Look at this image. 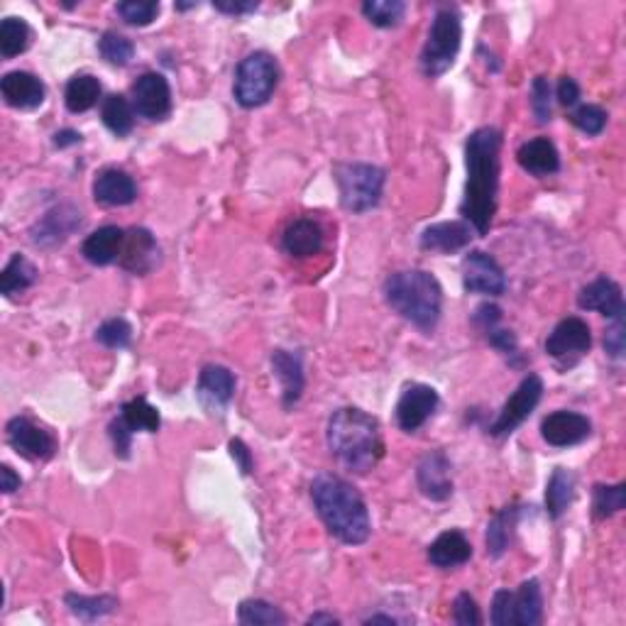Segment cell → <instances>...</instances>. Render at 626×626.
<instances>
[{"label":"cell","mask_w":626,"mask_h":626,"mask_svg":"<svg viewBox=\"0 0 626 626\" xmlns=\"http://www.w3.org/2000/svg\"><path fill=\"white\" fill-rule=\"evenodd\" d=\"M499 152H502V133L497 128H477L465 142L468 184L460 213L477 235H487L497 211Z\"/></svg>","instance_id":"1"},{"label":"cell","mask_w":626,"mask_h":626,"mask_svg":"<svg viewBox=\"0 0 626 626\" xmlns=\"http://www.w3.org/2000/svg\"><path fill=\"white\" fill-rule=\"evenodd\" d=\"M311 499L318 516L338 541L348 546H360L372 534L370 512L365 499L338 475H318L311 482Z\"/></svg>","instance_id":"2"},{"label":"cell","mask_w":626,"mask_h":626,"mask_svg":"<svg viewBox=\"0 0 626 626\" xmlns=\"http://www.w3.org/2000/svg\"><path fill=\"white\" fill-rule=\"evenodd\" d=\"M328 448L345 470L365 475L384 455L380 424L355 406L338 409L328 421Z\"/></svg>","instance_id":"3"},{"label":"cell","mask_w":626,"mask_h":626,"mask_svg":"<svg viewBox=\"0 0 626 626\" xmlns=\"http://www.w3.org/2000/svg\"><path fill=\"white\" fill-rule=\"evenodd\" d=\"M384 299L389 309L397 311L421 331H433L441 321V284L426 269H402V272L389 274L384 282Z\"/></svg>","instance_id":"4"},{"label":"cell","mask_w":626,"mask_h":626,"mask_svg":"<svg viewBox=\"0 0 626 626\" xmlns=\"http://www.w3.org/2000/svg\"><path fill=\"white\" fill-rule=\"evenodd\" d=\"M460 40H463L460 13L455 8H441L433 18L424 52H421V71L428 79H438L453 67L460 52Z\"/></svg>","instance_id":"5"},{"label":"cell","mask_w":626,"mask_h":626,"mask_svg":"<svg viewBox=\"0 0 626 626\" xmlns=\"http://www.w3.org/2000/svg\"><path fill=\"white\" fill-rule=\"evenodd\" d=\"M333 177H336L340 191V203H343V208H348V211L365 213L380 203L384 189V169L375 167V164L362 162L336 164Z\"/></svg>","instance_id":"6"},{"label":"cell","mask_w":626,"mask_h":626,"mask_svg":"<svg viewBox=\"0 0 626 626\" xmlns=\"http://www.w3.org/2000/svg\"><path fill=\"white\" fill-rule=\"evenodd\" d=\"M279 84V67L272 54L252 52L247 54L235 71V101L243 108L265 106Z\"/></svg>","instance_id":"7"},{"label":"cell","mask_w":626,"mask_h":626,"mask_svg":"<svg viewBox=\"0 0 626 626\" xmlns=\"http://www.w3.org/2000/svg\"><path fill=\"white\" fill-rule=\"evenodd\" d=\"M541 397H543L541 377L526 375L519 387H516V392L507 399V404L502 406L497 421L490 426L492 436L502 438V436H509V433H514L516 428L529 419L531 411H534L538 402H541Z\"/></svg>","instance_id":"8"},{"label":"cell","mask_w":626,"mask_h":626,"mask_svg":"<svg viewBox=\"0 0 626 626\" xmlns=\"http://www.w3.org/2000/svg\"><path fill=\"white\" fill-rule=\"evenodd\" d=\"M592 345V333L590 326L578 316L563 318L553 333L546 340V353L551 355L553 360L560 362V365H575L582 355L590 353Z\"/></svg>","instance_id":"9"},{"label":"cell","mask_w":626,"mask_h":626,"mask_svg":"<svg viewBox=\"0 0 626 626\" xmlns=\"http://www.w3.org/2000/svg\"><path fill=\"white\" fill-rule=\"evenodd\" d=\"M463 287L470 294L485 296H502L507 289V277L504 269L492 255L482 250H472L463 260Z\"/></svg>","instance_id":"10"},{"label":"cell","mask_w":626,"mask_h":626,"mask_svg":"<svg viewBox=\"0 0 626 626\" xmlns=\"http://www.w3.org/2000/svg\"><path fill=\"white\" fill-rule=\"evenodd\" d=\"M133 108L147 120H164L172 113V89L157 71H147L133 84Z\"/></svg>","instance_id":"11"},{"label":"cell","mask_w":626,"mask_h":626,"mask_svg":"<svg viewBox=\"0 0 626 626\" xmlns=\"http://www.w3.org/2000/svg\"><path fill=\"white\" fill-rule=\"evenodd\" d=\"M592 433V424L587 416L578 414V411H553L543 419L541 436L548 446L553 448H568L578 446V443L587 441Z\"/></svg>","instance_id":"12"},{"label":"cell","mask_w":626,"mask_h":626,"mask_svg":"<svg viewBox=\"0 0 626 626\" xmlns=\"http://www.w3.org/2000/svg\"><path fill=\"white\" fill-rule=\"evenodd\" d=\"M438 409V392L428 384H409L397 404V424L402 431L414 433L426 424Z\"/></svg>","instance_id":"13"},{"label":"cell","mask_w":626,"mask_h":626,"mask_svg":"<svg viewBox=\"0 0 626 626\" xmlns=\"http://www.w3.org/2000/svg\"><path fill=\"white\" fill-rule=\"evenodd\" d=\"M8 443L18 450L23 458L49 460L57 450V441L42 426L32 424L27 416H15L8 424Z\"/></svg>","instance_id":"14"},{"label":"cell","mask_w":626,"mask_h":626,"mask_svg":"<svg viewBox=\"0 0 626 626\" xmlns=\"http://www.w3.org/2000/svg\"><path fill=\"white\" fill-rule=\"evenodd\" d=\"M81 225V213L69 203L54 206L40 218V223L30 230V240L37 247H57Z\"/></svg>","instance_id":"15"},{"label":"cell","mask_w":626,"mask_h":626,"mask_svg":"<svg viewBox=\"0 0 626 626\" xmlns=\"http://www.w3.org/2000/svg\"><path fill=\"white\" fill-rule=\"evenodd\" d=\"M196 394H199L203 409L211 411V414H223V409L230 404L235 394L233 372L223 365H206L199 375Z\"/></svg>","instance_id":"16"},{"label":"cell","mask_w":626,"mask_h":626,"mask_svg":"<svg viewBox=\"0 0 626 626\" xmlns=\"http://www.w3.org/2000/svg\"><path fill=\"white\" fill-rule=\"evenodd\" d=\"M416 482L424 497L433 502H446L453 494V480H450V460L441 450L424 455V460L416 468Z\"/></svg>","instance_id":"17"},{"label":"cell","mask_w":626,"mask_h":626,"mask_svg":"<svg viewBox=\"0 0 626 626\" xmlns=\"http://www.w3.org/2000/svg\"><path fill=\"white\" fill-rule=\"evenodd\" d=\"M578 306L585 311H597L602 316L612 318H624V294L614 279L609 277H597L595 282H590L587 287H582L578 296Z\"/></svg>","instance_id":"18"},{"label":"cell","mask_w":626,"mask_h":626,"mask_svg":"<svg viewBox=\"0 0 626 626\" xmlns=\"http://www.w3.org/2000/svg\"><path fill=\"white\" fill-rule=\"evenodd\" d=\"M120 265L133 274H147L159 265V245L152 238L150 230L145 228H130L125 230V245L123 255H120Z\"/></svg>","instance_id":"19"},{"label":"cell","mask_w":626,"mask_h":626,"mask_svg":"<svg viewBox=\"0 0 626 626\" xmlns=\"http://www.w3.org/2000/svg\"><path fill=\"white\" fill-rule=\"evenodd\" d=\"M0 93L10 108L20 111H32V108L45 103V84L35 74L27 71H10L0 81Z\"/></svg>","instance_id":"20"},{"label":"cell","mask_w":626,"mask_h":626,"mask_svg":"<svg viewBox=\"0 0 626 626\" xmlns=\"http://www.w3.org/2000/svg\"><path fill=\"white\" fill-rule=\"evenodd\" d=\"M472 240V228L463 221L433 223L421 233V250L441 252V255H453V252L465 250Z\"/></svg>","instance_id":"21"},{"label":"cell","mask_w":626,"mask_h":626,"mask_svg":"<svg viewBox=\"0 0 626 626\" xmlns=\"http://www.w3.org/2000/svg\"><path fill=\"white\" fill-rule=\"evenodd\" d=\"M125 245V230L118 225H103V228L93 230L89 238L81 245V255L86 257V262L96 267L113 265L115 260H120Z\"/></svg>","instance_id":"22"},{"label":"cell","mask_w":626,"mask_h":626,"mask_svg":"<svg viewBox=\"0 0 626 626\" xmlns=\"http://www.w3.org/2000/svg\"><path fill=\"white\" fill-rule=\"evenodd\" d=\"M93 199L103 206H130L137 199V186L123 169H103L93 181Z\"/></svg>","instance_id":"23"},{"label":"cell","mask_w":626,"mask_h":626,"mask_svg":"<svg viewBox=\"0 0 626 626\" xmlns=\"http://www.w3.org/2000/svg\"><path fill=\"white\" fill-rule=\"evenodd\" d=\"M521 169L534 177H548V174H556L560 169V155L548 137H534V140L524 142L516 152Z\"/></svg>","instance_id":"24"},{"label":"cell","mask_w":626,"mask_h":626,"mask_svg":"<svg viewBox=\"0 0 626 626\" xmlns=\"http://www.w3.org/2000/svg\"><path fill=\"white\" fill-rule=\"evenodd\" d=\"M282 247L287 255L299 257V260L318 255L323 247L321 225L311 221V218H299V221H294L287 230H284Z\"/></svg>","instance_id":"25"},{"label":"cell","mask_w":626,"mask_h":626,"mask_svg":"<svg viewBox=\"0 0 626 626\" xmlns=\"http://www.w3.org/2000/svg\"><path fill=\"white\" fill-rule=\"evenodd\" d=\"M272 370L279 384H282V399L284 406H294L301 399L304 392V365H301L299 355L289 353V350H277L272 355Z\"/></svg>","instance_id":"26"},{"label":"cell","mask_w":626,"mask_h":626,"mask_svg":"<svg viewBox=\"0 0 626 626\" xmlns=\"http://www.w3.org/2000/svg\"><path fill=\"white\" fill-rule=\"evenodd\" d=\"M472 556V546L470 541L465 538V534L460 531H446L431 543L428 548V560H431L436 568H458V565L468 563Z\"/></svg>","instance_id":"27"},{"label":"cell","mask_w":626,"mask_h":626,"mask_svg":"<svg viewBox=\"0 0 626 626\" xmlns=\"http://www.w3.org/2000/svg\"><path fill=\"white\" fill-rule=\"evenodd\" d=\"M475 326L485 333V338L490 340V345H494V348L502 350L504 355H516L519 345H516L514 333L502 328V311H499V306L494 304L477 306Z\"/></svg>","instance_id":"28"},{"label":"cell","mask_w":626,"mask_h":626,"mask_svg":"<svg viewBox=\"0 0 626 626\" xmlns=\"http://www.w3.org/2000/svg\"><path fill=\"white\" fill-rule=\"evenodd\" d=\"M512 619L514 626H536L543 619V595L538 580L521 582L512 592Z\"/></svg>","instance_id":"29"},{"label":"cell","mask_w":626,"mask_h":626,"mask_svg":"<svg viewBox=\"0 0 626 626\" xmlns=\"http://www.w3.org/2000/svg\"><path fill=\"white\" fill-rule=\"evenodd\" d=\"M519 514H521L519 507H504L502 512L492 516L490 526H487V553H490L492 558H502L504 553L509 551Z\"/></svg>","instance_id":"30"},{"label":"cell","mask_w":626,"mask_h":626,"mask_svg":"<svg viewBox=\"0 0 626 626\" xmlns=\"http://www.w3.org/2000/svg\"><path fill=\"white\" fill-rule=\"evenodd\" d=\"M575 499V477L565 468L553 470L551 480L546 485V512L553 519H560Z\"/></svg>","instance_id":"31"},{"label":"cell","mask_w":626,"mask_h":626,"mask_svg":"<svg viewBox=\"0 0 626 626\" xmlns=\"http://www.w3.org/2000/svg\"><path fill=\"white\" fill-rule=\"evenodd\" d=\"M98 98H101V81L91 74L74 76L67 84V91H64V103H67L71 113L91 111Z\"/></svg>","instance_id":"32"},{"label":"cell","mask_w":626,"mask_h":626,"mask_svg":"<svg viewBox=\"0 0 626 626\" xmlns=\"http://www.w3.org/2000/svg\"><path fill=\"white\" fill-rule=\"evenodd\" d=\"M101 118L103 123H106V128L118 137H128L135 128V108L130 106L128 98L120 96V93H113V96H108L106 101H103Z\"/></svg>","instance_id":"33"},{"label":"cell","mask_w":626,"mask_h":626,"mask_svg":"<svg viewBox=\"0 0 626 626\" xmlns=\"http://www.w3.org/2000/svg\"><path fill=\"white\" fill-rule=\"evenodd\" d=\"M37 279V269L30 260L23 255H15L13 260L8 262L0 274V289H3L5 296H15L20 291L30 289Z\"/></svg>","instance_id":"34"},{"label":"cell","mask_w":626,"mask_h":626,"mask_svg":"<svg viewBox=\"0 0 626 626\" xmlns=\"http://www.w3.org/2000/svg\"><path fill=\"white\" fill-rule=\"evenodd\" d=\"M120 419H123V424L128 426L133 433L135 431L155 433L159 431V424H162L159 411L142 397L130 399L128 404H123V409H120Z\"/></svg>","instance_id":"35"},{"label":"cell","mask_w":626,"mask_h":626,"mask_svg":"<svg viewBox=\"0 0 626 626\" xmlns=\"http://www.w3.org/2000/svg\"><path fill=\"white\" fill-rule=\"evenodd\" d=\"M67 602L69 612L74 617L84 619V622H96V619L108 617L118 609V600L111 595H101V597H84V595H67L64 597Z\"/></svg>","instance_id":"36"},{"label":"cell","mask_w":626,"mask_h":626,"mask_svg":"<svg viewBox=\"0 0 626 626\" xmlns=\"http://www.w3.org/2000/svg\"><path fill=\"white\" fill-rule=\"evenodd\" d=\"M32 42V30L25 20L5 18L0 23V54L5 59H13L23 54Z\"/></svg>","instance_id":"37"},{"label":"cell","mask_w":626,"mask_h":626,"mask_svg":"<svg viewBox=\"0 0 626 626\" xmlns=\"http://www.w3.org/2000/svg\"><path fill=\"white\" fill-rule=\"evenodd\" d=\"M240 624L247 626H282L287 624V617L279 607L265 600H245L238 609Z\"/></svg>","instance_id":"38"},{"label":"cell","mask_w":626,"mask_h":626,"mask_svg":"<svg viewBox=\"0 0 626 626\" xmlns=\"http://www.w3.org/2000/svg\"><path fill=\"white\" fill-rule=\"evenodd\" d=\"M362 13L375 27H397L404 20L406 5L402 0H367L362 5Z\"/></svg>","instance_id":"39"},{"label":"cell","mask_w":626,"mask_h":626,"mask_svg":"<svg viewBox=\"0 0 626 626\" xmlns=\"http://www.w3.org/2000/svg\"><path fill=\"white\" fill-rule=\"evenodd\" d=\"M626 504V485H597L595 487V519H609L619 514Z\"/></svg>","instance_id":"40"},{"label":"cell","mask_w":626,"mask_h":626,"mask_svg":"<svg viewBox=\"0 0 626 626\" xmlns=\"http://www.w3.org/2000/svg\"><path fill=\"white\" fill-rule=\"evenodd\" d=\"M98 52H101V57L106 59L108 64L125 67V64H130V59H133L135 45L128 37L118 35V32H106V35L101 37V42H98Z\"/></svg>","instance_id":"41"},{"label":"cell","mask_w":626,"mask_h":626,"mask_svg":"<svg viewBox=\"0 0 626 626\" xmlns=\"http://www.w3.org/2000/svg\"><path fill=\"white\" fill-rule=\"evenodd\" d=\"M115 10L123 18V23L133 27H145L159 15V3H155V0H125V3H118Z\"/></svg>","instance_id":"42"},{"label":"cell","mask_w":626,"mask_h":626,"mask_svg":"<svg viewBox=\"0 0 626 626\" xmlns=\"http://www.w3.org/2000/svg\"><path fill=\"white\" fill-rule=\"evenodd\" d=\"M96 340L106 348L120 350V348H128L130 340H133V326H130L125 318H111V321L101 323L96 331Z\"/></svg>","instance_id":"43"},{"label":"cell","mask_w":626,"mask_h":626,"mask_svg":"<svg viewBox=\"0 0 626 626\" xmlns=\"http://www.w3.org/2000/svg\"><path fill=\"white\" fill-rule=\"evenodd\" d=\"M570 120H573L575 128L582 130L585 135H600L604 130V125H607V113H604L600 106L587 103V106L575 108L573 115H570Z\"/></svg>","instance_id":"44"},{"label":"cell","mask_w":626,"mask_h":626,"mask_svg":"<svg viewBox=\"0 0 626 626\" xmlns=\"http://www.w3.org/2000/svg\"><path fill=\"white\" fill-rule=\"evenodd\" d=\"M531 108L538 123H548L551 120V84L546 76H536L534 86H531Z\"/></svg>","instance_id":"45"},{"label":"cell","mask_w":626,"mask_h":626,"mask_svg":"<svg viewBox=\"0 0 626 626\" xmlns=\"http://www.w3.org/2000/svg\"><path fill=\"white\" fill-rule=\"evenodd\" d=\"M453 622L460 624V626H477V624H482L480 607H477V602L472 600L468 592H463V595L455 597V602H453Z\"/></svg>","instance_id":"46"},{"label":"cell","mask_w":626,"mask_h":626,"mask_svg":"<svg viewBox=\"0 0 626 626\" xmlns=\"http://www.w3.org/2000/svg\"><path fill=\"white\" fill-rule=\"evenodd\" d=\"M492 624L494 626H514L512 619V592L497 590L492 600Z\"/></svg>","instance_id":"47"},{"label":"cell","mask_w":626,"mask_h":626,"mask_svg":"<svg viewBox=\"0 0 626 626\" xmlns=\"http://www.w3.org/2000/svg\"><path fill=\"white\" fill-rule=\"evenodd\" d=\"M624 331H626L624 318H617V321H612V326L607 328V333H604V350H607L614 360H619L624 355Z\"/></svg>","instance_id":"48"},{"label":"cell","mask_w":626,"mask_h":626,"mask_svg":"<svg viewBox=\"0 0 626 626\" xmlns=\"http://www.w3.org/2000/svg\"><path fill=\"white\" fill-rule=\"evenodd\" d=\"M111 438H113V448L118 458H128L130 448H133V431L123 424V419H115L111 424Z\"/></svg>","instance_id":"49"},{"label":"cell","mask_w":626,"mask_h":626,"mask_svg":"<svg viewBox=\"0 0 626 626\" xmlns=\"http://www.w3.org/2000/svg\"><path fill=\"white\" fill-rule=\"evenodd\" d=\"M213 8L228 15H245V13H255V10L260 8V3H255V0H216Z\"/></svg>","instance_id":"50"},{"label":"cell","mask_w":626,"mask_h":626,"mask_svg":"<svg viewBox=\"0 0 626 626\" xmlns=\"http://www.w3.org/2000/svg\"><path fill=\"white\" fill-rule=\"evenodd\" d=\"M558 101L563 103L565 108L575 106V103L580 101V86H578V81L570 79V76H563V79L558 81Z\"/></svg>","instance_id":"51"},{"label":"cell","mask_w":626,"mask_h":626,"mask_svg":"<svg viewBox=\"0 0 626 626\" xmlns=\"http://www.w3.org/2000/svg\"><path fill=\"white\" fill-rule=\"evenodd\" d=\"M230 455H233V460L238 463V468L243 475H250L252 472V453L250 448L245 446L240 438H235V441H230Z\"/></svg>","instance_id":"52"},{"label":"cell","mask_w":626,"mask_h":626,"mask_svg":"<svg viewBox=\"0 0 626 626\" xmlns=\"http://www.w3.org/2000/svg\"><path fill=\"white\" fill-rule=\"evenodd\" d=\"M0 477H3V492L5 494H13L15 490H20V485H23L20 475H15V470L8 468V465H3V468H0Z\"/></svg>","instance_id":"53"},{"label":"cell","mask_w":626,"mask_h":626,"mask_svg":"<svg viewBox=\"0 0 626 626\" xmlns=\"http://www.w3.org/2000/svg\"><path fill=\"white\" fill-rule=\"evenodd\" d=\"M81 135L76 130H62V133L54 135V145L57 147H69V145H79Z\"/></svg>","instance_id":"54"},{"label":"cell","mask_w":626,"mask_h":626,"mask_svg":"<svg viewBox=\"0 0 626 626\" xmlns=\"http://www.w3.org/2000/svg\"><path fill=\"white\" fill-rule=\"evenodd\" d=\"M309 624H338V617H333V614H311L309 617Z\"/></svg>","instance_id":"55"},{"label":"cell","mask_w":626,"mask_h":626,"mask_svg":"<svg viewBox=\"0 0 626 626\" xmlns=\"http://www.w3.org/2000/svg\"><path fill=\"white\" fill-rule=\"evenodd\" d=\"M377 622H382V624H397V619H392V617H382V614H377V617L365 619V624H377Z\"/></svg>","instance_id":"56"},{"label":"cell","mask_w":626,"mask_h":626,"mask_svg":"<svg viewBox=\"0 0 626 626\" xmlns=\"http://www.w3.org/2000/svg\"><path fill=\"white\" fill-rule=\"evenodd\" d=\"M189 8H196V3H177V10H189Z\"/></svg>","instance_id":"57"}]
</instances>
